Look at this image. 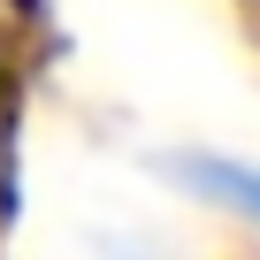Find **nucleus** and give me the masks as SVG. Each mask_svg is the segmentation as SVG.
Returning <instances> with one entry per match:
<instances>
[{
    "label": "nucleus",
    "mask_w": 260,
    "mask_h": 260,
    "mask_svg": "<svg viewBox=\"0 0 260 260\" xmlns=\"http://www.w3.org/2000/svg\"><path fill=\"white\" fill-rule=\"evenodd\" d=\"M176 176H184V184H199L207 199H222V207H237V214H252V222H260V169H252V161L176 153Z\"/></svg>",
    "instance_id": "obj_1"
}]
</instances>
